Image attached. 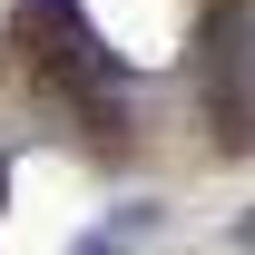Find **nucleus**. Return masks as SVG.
<instances>
[{"mask_svg":"<svg viewBox=\"0 0 255 255\" xmlns=\"http://www.w3.org/2000/svg\"><path fill=\"white\" fill-rule=\"evenodd\" d=\"M216 59H226V89H236V98H255V0H236V10H226Z\"/></svg>","mask_w":255,"mask_h":255,"instance_id":"1","label":"nucleus"},{"mask_svg":"<svg viewBox=\"0 0 255 255\" xmlns=\"http://www.w3.org/2000/svg\"><path fill=\"white\" fill-rule=\"evenodd\" d=\"M236 246H246V255H255V206H246V216H236Z\"/></svg>","mask_w":255,"mask_h":255,"instance_id":"2","label":"nucleus"}]
</instances>
